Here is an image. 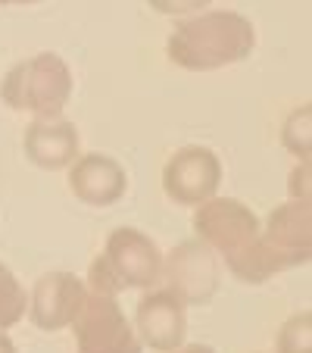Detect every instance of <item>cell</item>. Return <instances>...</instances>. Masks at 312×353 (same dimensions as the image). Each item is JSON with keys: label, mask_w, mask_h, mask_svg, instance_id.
<instances>
[{"label": "cell", "mask_w": 312, "mask_h": 353, "mask_svg": "<svg viewBox=\"0 0 312 353\" xmlns=\"http://www.w3.org/2000/svg\"><path fill=\"white\" fill-rule=\"evenodd\" d=\"M256 47V28L234 10H209L181 19L166 41V57L187 72H216V69L244 63Z\"/></svg>", "instance_id": "obj_1"}, {"label": "cell", "mask_w": 312, "mask_h": 353, "mask_svg": "<svg viewBox=\"0 0 312 353\" xmlns=\"http://www.w3.org/2000/svg\"><path fill=\"white\" fill-rule=\"evenodd\" d=\"M197 241H203L213 254L225 260V269L247 285L269 281L259 254V216L234 197H209L194 207Z\"/></svg>", "instance_id": "obj_2"}, {"label": "cell", "mask_w": 312, "mask_h": 353, "mask_svg": "<svg viewBox=\"0 0 312 353\" xmlns=\"http://www.w3.org/2000/svg\"><path fill=\"white\" fill-rule=\"evenodd\" d=\"M72 72L56 54H38L16 63L0 81V100L16 113H32L34 119H54L72 100Z\"/></svg>", "instance_id": "obj_3"}, {"label": "cell", "mask_w": 312, "mask_h": 353, "mask_svg": "<svg viewBox=\"0 0 312 353\" xmlns=\"http://www.w3.org/2000/svg\"><path fill=\"white\" fill-rule=\"evenodd\" d=\"M259 254L269 279L300 269L312 256V200H284L259 228Z\"/></svg>", "instance_id": "obj_4"}, {"label": "cell", "mask_w": 312, "mask_h": 353, "mask_svg": "<svg viewBox=\"0 0 312 353\" xmlns=\"http://www.w3.org/2000/svg\"><path fill=\"white\" fill-rule=\"evenodd\" d=\"M69 328L75 332V353H144L116 294L87 291Z\"/></svg>", "instance_id": "obj_5"}, {"label": "cell", "mask_w": 312, "mask_h": 353, "mask_svg": "<svg viewBox=\"0 0 312 353\" xmlns=\"http://www.w3.org/2000/svg\"><path fill=\"white\" fill-rule=\"evenodd\" d=\"M160 279H166V291L175 294L185 307H206L222 285L219 256L203 241H181L163 260Z\"/></svg>", "instance_id": "obj_6"}, {"label": "cell", "mask_w": 312, "mask_h": 353, "mask_svg": "<svg viewBox=\"0 0 312 353\" xmlns=\"http://www.w3.org/2000/svg\"><path fill=\"white\" fill-rule=\"evenodd\" d=\"M222 185V163L216 150L203 144H187L169 157L163 169V191L181 207H200L203 200L216 197Z\"/></svg>", "instance_id": "obj_7"}, {"label": "cell", "mask_w": 312, "mask_h": 353, "mask_svg": "<svg viewBox=\"0 0 312 353\" xmlns=\"http://www.w3.org/2000/svg\"><path fill=\"white\" fill-rule=\"evenodd\" d=\"M110 272L116 275L119 288H153L163 275V254L150 234L138 228H116L107 238L103 250Z\"/></svg>", "instance_id": "obj_8"}, {"label": "cell", "mask_w": 312, "mask_h": 353, "mask_svg": "<svg viewBox=\"0 0 312 353\" xmlns=\"http://www.w3.org/2000/svg\"><path fill=\"white\" fill-rule=\"evenodd\" d=\"M87 285L72 272H47L34 281L28 297V316L32 325L41 332H63L72 325L75 313L85 303Z\"/></svg>", "instance_id": "obj_9"}, {"label": "cell", "mask_w": 312, "mask_h": 353, "mask_svg": "<svg viewBox=\"0 0 312 353\" xmlns=\"http://www.w3.org/2000/svg\"><path fill=\"white\" fill-rule=\"evenodd\" d=\"M134 334L141 344L156 353L178 350L187 338L185 303L175 294H169L166 288L144 294L138 310H134Z\"/></svg>", "instance_id": "obj_10"}, {"label": "cell", "mask_w": 312, "mask_h": 353, "mask_svg": "<svg viewBox=\"0 0 312 353\" xmlns=\"http://www.w3.org/2000/svg\"><path fill=\"white\" fill-rule=\"evenodd\" d=\"M69 191L87 207H113L116 200L125 197L128 175L113 157L85 154L75 157L72 169H69Z\"/></svg>", "instance_id": "obj_11"}, {"label": "cell", "mask_w": 312, "mask_h": 353, "mask_svg": "<svg viewBox=\"0 0 312 353\" xmlns=\"http://www.w3.org/2000/svg\"><path fill=\"white\" fill-rule=\"evenodd\" d=\"M22 144H25V157L34 166L56 172V169H66L75 163L81 138L72 122L54 116V119H34L25 128V141Z\"/></svg>", "instance_id": "obj_12"}, {"label": "cell", "mask_w": 312, "mask_h": 353, "mask_svg": "<svg viewBox=\"0 0 312 353\" xmlns=\"http://www.w3.org/2000/svg\"><path fill=\"white\" fill-rule=\"evenodd\" d=\"M28 310V294L13 275V269L0 263V332L13 328Z\"/></svg>", "instance_id": "obj_13"}, {"label": "cell", "mask_w": 312, "mask_h": 353, "mask_svg": "<svg viewBox=\"0 0 312 353\" xmlns=\"http://www.w3.org/2000/svg\"><path fill=\"white\" fill-rule=\"evenodd\" d=\"M281 144L300 163H309V150H312V107L309 103H303L300 110H293L287 116L284 128H281Z\"/></svg>", "instance_id": "obj_14"}, {"label": "cell", "mask_w": 312, "mask_h": 353, "mask_svg": "<svg viewBox=\"0 0 312 353\" xmlns=\"http://www.w3.org/2000/svg\"><path fill=\"white\" fill-rule=\"evenodd\" d=\"M278 353H312V313L291 316L278 332Z\"/></svg>", "instance_id": "obj_15"}, {"label": "cell", "mask_w": 312, "mask_h": 353, "mask_svg": "<svg viewBox=\"0 0 312 353\" xmlns=\"http://www.w3.org/2000/svg\"><path fill=\"white\" fill-rule=\"evenodd\" d=\"M87 291H100V294H116L119 297V281H116V275L110 272L107 260L103 256H97V260L91 263V272H87Z\"/></svg>", "instance_id": "obj_16"}, {"label": "cell", "mask_w": 312, "mask_h": 353, "mask_svg": "<svg viewBox=\"0 0 312 353\" xmlns=\"http://www.w3.org/2000/svg\"><path fill=\"white\" fill-rule=\"evenodd\" d=\"M147 3L163 16H187V13H200L209 0H147Z\"/></svg>", "instance_id": "obj_17"}, {"label": "cell", "mask_w": 312, "mask_h": 353, "mask_svg": "<svg viewBox=\"0 0 312 353\" xmlns=\"http://www.w3.org/2000/svg\"><path fill=\"white\" fill-rule=\"evenodd\" d=\"M291 197L293 200H312L309 191V163H300L291 172Z\"/></svg>", "instance_id": "obj_18"}, {"label": "cell", "mask_w": 312, "mask_h": 353, "mask_svg": "<svg viewBox=\"0 0 312 353\" xmlns=\"http://www.w3.org/2000/svg\"><path fill=\"white\" fill-rule=\"evenodd\" d=\"M172 353H216L209 344H181L178 350H172Z\"/></svg>", "instance_id": "obj_19"}, {"label": "cell", "mask_w": 312, "mask_h": 353, "mask_svg": "<svg viewBox=\"0 0 312 353\" xmlns=\"http://www.w3.org/2000/svg\"><path fill=\"white\" fill-rule=\"evenodd\" d=\"M0 353H19L16 350V344L7 338V332H0Z\"/></svg>", "instance_id": "obj_20"}, {"label": "cell", "mask_w": 312, "mask_h": 353, "mask_svg": "<svg viewBox=\"0 0 312 353\" xmlns=\"http://www.w3.org/2000/svg\"><path fill=\"white\" fill-rule=\"evenodd\" d=\"M3 7H25V3H38V0H0Z\"/></svg>", "instance_id": "obj_21"}]
</instances>
